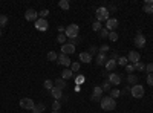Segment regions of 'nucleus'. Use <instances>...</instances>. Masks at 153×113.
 <instances>
[{
  "label": "nucleus",
  "mask_w": 153,
  "mask_h": 113,
  "mask_svg": "<svg viewBox=\"0 0 153 113\" xmlns=\"http://www.w3.org/2000/svg\"><path fill=\"white\" fill-rule=\"evenodd\" d=\"M8 23V17L6 16H0V29H2L3 26H6Z\"/></svg>",
  "instance_id": "473e14b6"
},
{
  "label": "nucleus",
  "mask_w": 153,
  "mask_h": 113,
  "mask_svg": "<svg viewBox=\"0 0 153 113\" xmlns=\"http://www.w3.org/2000/svg\"><path fill=\"white\" fill-rule=\"evenodd\" d=\"M97 52H98V47L97 46H91V47H89V54H91V55H94Z\"/></svg>",
  "instance_id": "a19ab883"
},
{
  "label": "nucleus",
  "mask_w": 153,
  "mask_h": 113,
  "mask_svg": "<svg viewBox=\"0 0 153 113\" xmlns=\"http://www.w3.org/2000/svg\"><path fill=\"white\" fill-rule=\"evenodd\" d=\"M61 78L65 80V81H66V80H71V78H74V72H72L71 69H68V67H66L65 70L61 72Z\"/></svg>",
  "instance_id": "412c9836"
},
{
  "label": "nucleus",
  "mask_w": 153,
  "mask_h": 113,
  "mask_svg": "<svg viewBox=\"0 0 153 113\" xmlns=\"http://www.w3.org/2000/svg\"><path fill=\"white\" fill-rule=\"evenodd\" d=\"M100 104H101V109L106 110V112L115 110V107H117V101H115L113 98H110V96H103L101 101H100Z\"/></svg>",
  "instance_id": "f257e3e1"
},
{
  "label": "nucleus",
  "mask_w": 153,
  "mask_h": 113,
  "mask_svg": "<svg viewBox=\"0 0 153 113\" xmlns=\"http://www.w3.org/2000/svg\"><path fill=\"white\" fill-rule=\"evenodd\" d=\"M130 93H132V96L133 98H143L144 96V93H146V90H144V87L141 86V84H136V86H132V89H130Z\"/></svg>",
  "instance_id": "20e7f679"
},
{
  "label": "nucleus",
  "mask_w": 153,
  "mask_h": 113,
  "mask_svg": "<svg viewBox=\"0 0 153 113\" xmlns=\"http://www.w3.org/2000/svg\"><path fill=\"white\" fill-rule=\"evenodd\" d=\"M48 28H49V23L46 21V18H37L35 29H38V31H48Z\"/></svg>",
  "instance_id": "423d86ee"
},
{
  "label": "nucleus",
  "mask_w": 153,
  "mask_h": 113,
  "mask_svg": "<svg viewBox=\"0 0 153 113\" xmlns=\"http://www.w3.org/2000/svg\"><path fill=\"white\" fill-rule=\"evenodd\" d=\"M117 28H118V20L117 18H109L106 21V29L109 32H115V29H117Z\"/></svg>",
  "instance_id": "9d476101"
},
{
  "label": "nucleus",
  "mask_w": 153,
  "mask_h": 113,
  "mask_svg": "<svg viewBox=\"0 0 153 113\" xmlns=\"http://www.w3.org/2000/svg\"><path fill=\"white\" fill-rule=\"evenodd\" d=\"M78 31H80L78 24L72 23V24H69V26L66 28V31H65V35L68 37V38H76V37H78Z\"/></svg>",
  "instance_id": "7ed1b4c3"
},
{
  "label": "nucleus",
  "mask_w": 153,
  "mask_h": 113,
  "mask_svg": "<svg viewBox=\"0 0 153 113\" xmlns=\"http://www.w3.org/2000/svg\"><path fill=\"white\" fill-rule=\"evenodd\" d=\"M101 89H103V92H110V90H112V89H110V83H109V81H107V83H104Z\"/></svg>",
  "instance_id": "4c0bfd02"
},
{
  "label": "nucleus",
  "mask_w": 153,
  "mask_h": 113,
  "mask_svg": "<svg viewBox=\"0 0 153 113\" xmlns=\"http://www.w3.org/2000/svg\"><path fill=\"white\" fill-rule=\"evenodd\" d=\"M100 37H101V38H109V31H107L106 28H101V31H100Z\"/></svg>",
  "instance_id": "c85d7f7f"
},
{
  "label": "nucleus",
  "mask_w": 153,
  "mask_h": 113,
  "mask_svg": "<svg viewBox=\"0 0 153 113\" xmlns=\"http://www.w3.org/2000/svg\"><path fill=\"white\" fill-rule=\"evenodd\" d=\"M80 61L89 64V63H92V55L89 54V52H81V54H80Z\"/></svg>",
  "instance_id": "f3484780"
},
{
  "label": "nucleus",
  "mask_w": 153,
  "mask_h": 113,
  "mask_svg": "<svg viewBox=\"0 0 153 113\" xmlns=\"http://www.w3.org/2000/svg\"><path fill=\"white\" fill-rule=\"evenodd\" d=\"M135 69H138V70H146V64L139 61V63H136V64H135Z\"/></svg>",
  "instance_id": "c9c22d12"
},
{
  "label": "nucleus",
  "mask_w": 153,
  "mask_h": 113,
  "mask_svg": "<svg viewBox=\"0 0 153 113\" xmlns=\"http://www.w3.org/2000/svg\"><path fill=\"white\" fill-rule=\"evenodd\" d=\"M135 46L136 47H144L146 46V37L141 32H138L136 37H135Z\"/></svg>",
  "instance_id": "ddd939ff"
},
{
  "label": "nucleus",
  "mask_w": 153,
  "mask_h": 113,
  "mask_svg": "<svg viewBox=\"0 0 153 113\" xmlns=\"http://www.w3.org/2000/svg\"><path fill=\"white\" fill-rule=\"evenodd\" d=\"M81 83H84V77H75V86H80Z\"/></svg>",
  "instance_id": "58836bf2"
},
{
  "label": "nucleus",
  "mask_w": 153,
  "mask_h": 113,
  "mask_svg": "<svg viewBox=\"0 0 153 113\" xmlns=\"http://www.w3.org/2000/svg\"><path fill=\"white\" fill-rule=\"evenodd\" d=\"M120 95H121V90H118V89H112L110 90V98H113V99L118 98Z\"/></svg>",
  "instance_id": "7c9ffc66"
},
{
  "label": "nucleus",
  "mask_w": 153,
  "mask_h": 113,
  "mask_svg": "<svg viewBox=\"0 0 153 113\" xmlns=\"http://www.w3.org/2000/svg\"><path fill=\"white\" fill-rule=\"evenodd\" d=\"M95 17H97V21H107L110 17H109V11H107V8H104V6H100V8H97V12H95Z\"/></svg>",
  "instance_id": "f03ea898"
},
{
  "label": "nucleus",
  "mask_w": 153,
  "mask_h": 113,
  "mask_svg": "<svg viewBox=\"0 0 153 113\" xmlns=\"http://www.w3.org/2000/svg\"><path fill=\"white\" fill-rule=\"evenodd\" d=\"M104 66H106V69H107L109 72H113L115 67L118 66V63H117V60H112V58H110V60L106 61V64H104Z\"/></svg>",
  "instance_id": "dca6fc26"
},
{
  "label": "nucleus",
  "mask_w": 153,
  "mask_h": 113,
  "mask_svg": "<svg viewBox=\"0 0 153 113\" xmlns=\"http://www.w3.org/2000/svg\"><path fill=\"white\" fill-rule=\"evenodd\" d=\"M58 6H60V8H61L63 11H68V9L71 8V3H69V0H60Z\"/></svg>",
  "instance_id": "5701e85b"
},
{
  "label": "nucleus",
  "mask_w": 153,
  "mask_h": 113,
  "mask_svg": "<svg viewBox=\"0 0 153 113\" xmlns=\"http://www.w3.org/2000/svg\"><path fill=\"white\" fill-rule=\"evenodd\" d=\"M143 9H144V12H147V14H153V0H146Z\"/></svg>",
  "instance_id": "2eb2a0df"
},
{
  "label": "nucleus",
  "mask_w": 153,
  "mask_h": 113,
  "mask_svg": "<svg viewBox=\"0 0 153 113\" xmlns=\"http://www.w3.org/2000/svg\"><path fill=\"white\" fill-rule=\"evenodd\" d=\"M100 49H101V52H103V54H106V52H109V51H110V47H109L107 44H103Z\"/></svg>",
  "instance_id": "c03bdc74"
},
{
  "label": "nucleus",
  "mask_w": 153,
  "mask_h": 113,
  "mask_svg": "<svg viewBox=\"0 0 153 113\" xmlns=\"http://www.w3.org/2000/svg\"><path fill=\"white\" fill-rule=\"evenodd\" d=\"M130 89H132V87H126V89H123V90H121V95H126V93H129V92H130Z\"/></svg>",
  "instance_id": "a18cd8bd"
},
{
  "label": "nucleus",
  "mask_w": 153,
  "mask_h": 113,
  "mask_svg": "<svg viewBox=\"0 0 153 113\" xmlns=\"http://www.w3.org/2000/svg\"><path fill=\"white\" fill-rule=\"evenodd\" d=\"M75 52V46L71 44V43H65V44H61V54H65V55H71Z\"/></svg>",
  "instance_id": "9b49d317"
},
{
  "label": "nucleus",
  "mask_w": 153,
  "mask_h": 113,
  "mask_svg": "<svg viewBox=\"0 0 153 113\" xmlns=\"http://www.w3.org/2000/svg\"><path fill=\"white\" fill-rule=\"evenodd\" d=\"M54 87H57V89H60V90H65L66 89V81L63 78H57L54 81Z\"/></svg>",
  "instance_id": "a211bd4d"
},
{
  "label": "nucleus",
  "mask_w": 153,
  "mask_h": 113,
  "mask_svg": "<svg viewBox=\"0 0 153 113\" xmlns=\"http://www.w3.org/2000/svg\"><path fill=\"white\" fill-rule=\"evenodd\" d=\"M45 112V104H35L32 109V113H43Z\"/></svg>",
  "instance_id": "b1692460"
},
{
  "label": "nucleus",
  "mask_w": 153,
  "mask_h": 113,
  "mask_svg": "<svg viewBox=\"0 0 153 113\" xmlns=\"http://www.w3.org/2000/svg\"><path fill=\"white\" fill-rule=\"evenodd\" d=\"M66 40H68V37H66L65 34H58V37H57V41H58V43L65 44V43H66Z\"/></svg>",
  "instance_id": "cd10ccee"
},
{
  "label": "nucleus",
  "mask_w": 153,
  "mask_h": 113,
  "mask_svg": "<svg viewBox=\"0 0 153 113\" xmlns=\"http://www.w3.org/2000/svg\"><path fill=\"white\" fill-rule=\"evenodd\" d=\"M48 60H49V61H55V60H58V55H57L54 51H51V52L48 54Z\"/></svg>",
  "instance_id": "c756f323"
},
{
  "label": "nucleus",
  "mask_w": 153,
  "mask_h": 113,
  "mask_svg": "<svg viewBox=\"0 0 153 113\" xmlns=\"http://www.w3.org/2000/svg\"><path fill=\"white\" fill-rule=\"evenodd\" d=\"M118 58H120L118 52H113V54H112V60H118Z\"/></svg>",
  "instance_id": "de8ad7c7"
},
{
  "label": "nucleus",
  "mask_w": 153,
  "mask_h": 113,
  "mask_svg": "<svg viewBox=\"0 0 153 113\" xmlns=\"http://www.w3.org/2000/svg\"><path fill=\"white\" fill-rule=\"evenodd\" d=\"M92 29H94V31H97V32H100V31H101V23L95 20V21H94V24H92Z\"/></svg>",
  "instance_id": "72a5a7b5"
},
{
  "label": "nucleus",
  "mask_w": 153,
  "mask_h": 113,
  "mask_svg": "<svg viewBox=\"0 0 153 113\" xmlns=\"http://www.w3.org/2000/svg\"><path fill=\"white\" fill-rule=\"evenodd\" d=\"M80 67H81V64H80L78 61H74L72 64H71V70H72L74 73H75V72H78V70H80Z\"/></svg>",
  "instance_id": "393cba45"
},
{
  "label": "nucleus",
  "mask_w": 153,
  "mask_h": 113,
  "mask_svg": "<svg viewBox=\"0 0 153 113\" xmlns=\"http://www.w3.org/2000/svg\"><path fill=\"white\" fill-rule=\"evenodd\" d=\"M106 61H107V57H106V54H103V52H100L98 55H97V64L98 66H103V64H106Z\"/></svg>",
  "instance_id": "6ab92c4d"
},
{
  "label": "nucleus",
  "mask_w": 153,
  "mask_h": 113,
  "mask_svg": "<svg viewBox=\"0 0 153 113\" xmlns=\"http://www.w3.org/2000/svg\"><path fill=\"white\" fill-rule=\"evenodd\" d=\"M126 70L129 72V73H133V70H135V64H127V66H126Z\"/></svg>",
  "instance_id": "79ce46f5"
},
{
  "label": "nucleus",
  "mask_w": 153,
  "mask_h": 113,
  "mask_svg": "<svg viewBox=\"0 0 153 113\" xmlns=\"http://www.w3.org/2000/svg\"><path fill=\"white\" fill-rule=\"evenodd\" d=\"M146 72L147 73H153V63H149V64L146 66Z\"/></svg>",
  "instance_id": "ea45409f"
},
{
  "label": "nucleus",
  "mask_w": 153,
  "mask_h": 113,
  "mask_svg": "<svg viewBox=\"0 0 153 113\" xmlns=\"http://www.w3.org/2000/svg\"><path fill=\"white\" fill-rule=\"evenodd\" d=\"M65 31H66V29L63 28V26H58V32H60V34H63V32H65Z\"/></svg>",
  "instance_id": "09e8293b"
},
{
  "label": "nucleus",
  "mask_w": 153,
  "mask_h": 113,
  "mask_svg": "<svg viewBox=\"0 0 153 113\" xmlns=\"http://www.w3.org/2000/svg\"><path fill=\"white\" fill-rule=\"evenodd\" d=\"M121 81H123V78H121L120 73H110V75H109V83H110V84L118 86V84H121Z\"/></svg>",
  "instance_id": "4468645a"
},
{
  "label": "nucleus",
  "mask_w": 153,
  "mask_h": 113,
  "mask_svg": "<svg viewBox=\"0 0 153 113\" xmlns=\"http://www.w3.org/2000/svg\"><path fill=\"white\" fill-rule=\"evenodd\" d=\"M51 95H52L57 101H60V99H63V90H60V89H57V87H54L52 90H51Z\"/></svg>",
  "instance_id": "aec40b11"
},
{
  "label": "nucleus",
  "mask_w": 153,
  "mask_h": 113,
  "mask_svg": "<svg viewBox=\"0 0 153 113\" xmlns=\"http://www.w3.org/2000/svg\"><path fill=\"white\" fill-rule=\"evenodd\" d=\"M147 84L149 86H153V73H149L147 75Z\"/></svg>",
  "instance_id": "37998d69"
},
{
  "label": "nucleus",
  "mask_w": 153,
  "mask_h": 113,
  "mask_svg": "<svg viewBox=\"0 0 153 113\" xmlns=\"http://www.w3.org/2000/svg\"><path fill=\"white\" fill-rule=\"evenodd\" d=\"M60 109H61V103L55 99L54 104H52V112H60Z\"/></svg>",
  "instance_id": "2f4dec72"
},
{
  "label": "nucleus",
  "mask_w": 153,
  "mask_h": 113,
  "mask_svg": "<svg viewBox=\"0 0 153 113\" xmlns=\"http://www.w3.org/2000/svg\"><path fill=\"white\" fill-rule=\"evenodd\" d=\"M127 83H129L130 86H136L138 84V77H136V75H133V73H130L129 77H127Z\"/></svg>",
  "instance_id": "4be33fe9"
},
{
  "label": "nucleus",
  "mask_w": 153,
  "mask_h": 113,
  "mask_svg": "<svg viewBox=\"0 0 153 113\" xmlns=\"http://www.w3.org/2000/svg\"><path fill=\"white\" fill-rule=\"evenodd\" d=\"M43 86H45V89H46V90H49V92H51V90H52V89H54V83H52V81H51V80H46Z\"/></svg>",
  "instance_id": "bb28decb"
},
{
  "label": "nucleus",
  "mask_w": 153,
  "mask_h": 113,
  "mask_svg": "<svg viewBox=\"0 0 153 113\" xmlns=\"http://www.w3.org/2000/svg\"><path fill=\"white\" fill-rule=\"evenodd\" d=\"M109 40L110 41H117L118 40V34L117 32H109Z\"/></svg>",
  "instance_id": "f704fd0d"
},
{
  "label": "nucleus",
  "mask_w": 153,
  "mask_h": 113,
  "mask_svg": "<svg viewBox=\"0 0 153 113\" xmlns=\"http://www.w3.org/2000/svg\"><path fill=\"white\" fill-rule=\"evenodd\" d=\"M58 64H61V66H65V69L68 67V66H71L72 64V61H71V58H69V55H65V54H60L58 55Z\"/></svg>",
  "instance_id": "0eeeda50"
},
{
  "label": "nucleus",
  "mask_w": 153,
  "mask_h": 113,
  "mask_svg": "<svg viewBox=\"0 0 153 113\" xmlns=\"http://www.w3.org/2000/svg\"><path fill=\"white\" fill-rule=\"evenodd\" d=\"M69 43L75 46V43H78V37H76V38H69Z\"/></svg>",
  "instance_id": "49530a36"
},
{
  "label": "nucleus",
  "mask_w": 153,
  "mask_h": 113,
  "mask_svg": "<svg viewBox=\"0 0 153 113\" xmlns=\"http://www.w3.org/2000/svg\"><path fill=\"white\" fill-rule=\"evenodd\" d=\"M127 60L130 61V64H136V63H139V60H141V55L136 51H130L129 55H127Z\"/></svg>",
  "instance_id": "6e6552de"
},
{
  "label": "nucleus",
  "mask_w": 153,
  "mask_h": 113,
  "mask_svg": "<svg viewBox=\"0 0 153 113\" xmlns=\"http://www.w3.org/2000/svg\"><path fill=\"white\" fill-rule=\"evenodd\" d=\"M25 18H26L28 21H37L38 12H37L35 9H28L26 12H25Z\"/></svg>",
  "instance_id": "1a4fd4ad"
},
{
  "label": "nucleus",
  "mask_w": 153,
  "mask_h": 113,
  "mask_svg": "<svg viewBox=\"0 0 153 113\" xmlns=\"http://www.w3.org/2000/svg\"><path fill=\"white\" fill-rule=\"evenodd\" d=\"M52 113H60V112H52Z\"/></svg>",
  "instance_id": "8fccbe9b"
},
{
  "label": "nucleus",
  "mask_w": 153,
  "mask_h": 113,
  "mask_svg": "<svg viewBox=\"0 0 153 113\" xmlns=\"http://www.w3.org/2000/svg\"><path fill=\"white\" fill-rule=\"evenodd\" d=\"M38 16H40V18H46V17L49 16V11H48V9H43V11L38 12Z\"/></svg>",
  "instance_id": "e433bc0d"
},
{
  "label": "nucleus",
  "mask_w": 153,
  "mask_h": 113,
  "mask_svg": "<svg viewBox=\"0 0 153 113\" xmlns=\"http://www.w3.org/2000/svg\"><path fill=\"white\" fill-rule=\"evenodd\" d=\"M117 63H118V66H127V64H129V60H127L126 57H120L117 60Z\"/></svg>",
  "instance_id": "a878e982"
},
{
  "label": "nucleus",
  "mask_w": 153,
  "mask_h": 113,
  "mask_svg": "<svg viewBox=\"0 0 153 113\" xmlns=\"http://www.w3.org/2000/svg\"><path fill=\"white\" fill-rule=\"evenodd\" d=\"M0 35H2V29H0Z\"/></svg>",
  "instance_id": "3c124183"
},
{
  "label": "nucleus",
  "mask_w": 153,
  "mask_h": 113,
  "mask_svg": "<svg viewBox=\"0 0 153 113\" xmlns=\"http://www.w3.org/2000/svg\"><path fill=\"white\" fill-rule=\"evenodd\" d=\"M101 98H103V89H101L100 86H95L94 87V95H92V101H101Z\"/></svg>",
  "instance_id": "f8f14e48"
},
{
  "label": "nucleus",
  "mask_w": 153,
  "mask_h": 113,
  "mask_svg": "<svg viewBox=\"0 0 153 113\" xmlns=\"http://www.w3.org/2000/svg\"><path fill=\"white\" fill-rule=\"evenodd\" d=\"M34 106H35V103L32 101L31 98H22V99H20V107H22L23 110H32Z\"/></svg>",
  "instance_id": "39448f33"
}]
</instances>
